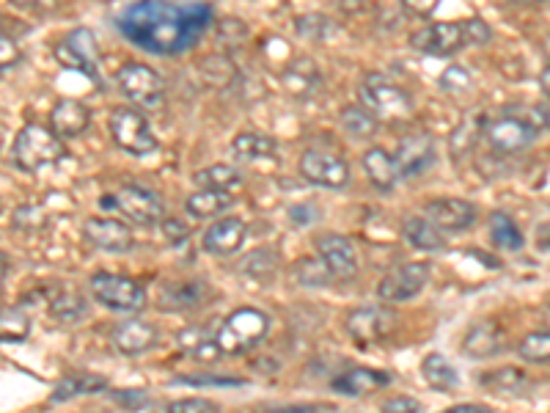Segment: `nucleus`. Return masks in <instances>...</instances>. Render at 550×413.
Listing matches in <instances>:
<instances>
[{
  "label": "nucleus",
  "instance_id": "nucleus-10",
  "mask_svg": "<svg viewBox=\"0 0 550 413\" xmlns=\"http://www.w3.org/2000/svg\"><path fill=\"white\" fill-rule=\"evenodd\" d=\"M53 56L64 69L83 72L86 78L97 80L99 83L97 36L91 34L88 28H75V31H69L61 42H55Z\"/></svg>",
  "mask_w": 550,
  "mask_h": 413
},
{
  "label": "nucleus",
  "instance_id": "nucleus-60",
  "mask_svg": "<svg viewBox=\"0 0 550 413\" xmlns=\"http://www.w3.org/2000/svg\"><path fill=\"white\" fill-rule=\"evenodd\" d=\"M548 312H550V298H548Z\"/></svg>",
  "mask_w": 550,
  "mask_h": 413
},
{
  "label": "nucleus",
  "instance_id": "nucleus-21",
  "mask_svg": "<svg viewBox=\"0 0 550 413\" xmlns=\"http://www.w3.org/2000/svg\"><path fill=\"white\" fill-rule=\"evenodd\" d=\"M245 235H248V224L242 218L231 215V218H220V221L209 226L204 237H201V246L207 254H215V257H231L242 248Z\"/></svg>",
  "mask_w": 550,
  "mask_h": 413
},
{
  "label": "nucleus",
  "instance_id": "nucleus-28",
  "mask_svg": "<svg viewBox=\"0 0 550 413\" xmlns=\"http://www.w3.org/2000/svg\"><path fill=\"white\" fill-rule=\"evenodd\" d=\"M193 182L198 185V190H215V193L234 196V190H240L245 185V177H242L240 168L231 166V163H215V166L196 171Z\"/></svg>",
  "mask_w": 550,
  "mask_h": 413
},
{
  "label": "nucleus",
  "instance_id": "nucleus-49",
  "mask_svg": "<svg viewBox=\"0 0 550 413\" xmlns=\"http://www.w3.org/2000/svg\"><path fill=\"white\" fill-rule=\"evenodd\" d=\"M113 397H116V402H119L121 408H130V411H141V408L149 405V394L141 389H121L116 391Z\"/></svg>",
  "mask_w": 550,
  "mask_h": 413
},
{
  "label": "nucleus",
  "instance_id": "nucleus-38",
  "mask_svg": "<svg viewBox=\"0 0 550 413\" xmlns=\"http://www.w3.org/2000/svg\"><path fill=\"white\" fill-rule=\"evenodd\" d=\"M517 356L528 364H550V331H531L517 342Z\"/></svg>",
  "mask_w": 550,
  "mask_h": 413
},
{
  "label": "nucleus",
  "instance_id": "nucleus-43",
  "mask_svg": "<svg viewBox=\"0 0 550 413\" xmlns=\"http://www.w3.org/2000/svg\"><path fill=\"white\" fill-rule=\"evenodd\" d=\"M440 89L449 91V94H465V91H471L473 86V75L460 64H451V67L443 69V75L438 78Z\"/></svg>",
  "mask_w": 550,
  "mask_h": 413
},
{
  "label": "nucleus",
  "instance_id": "nucleus-42",
  "mask_svg": "<svg viewBox=\"0 0 550 413\" xmlns=\"http://www.w3.org/2000/svg\"><path fill=\"white\" fill-rule=\"evenodd\" d=\"M295 31L303 36V39H308V42H322V39L333 31V23H330L325 14L311 12L303 14V17H297Z\"/></svg>",
  "mask_w": 550,
  "mask_h": 413
},
{
  "label": "nucleus",
  "instance_id": "nucleus-51",
  "mask_svg": "<svg viewBox=\"0 0 550 413\" xmlns=\"http://www.w3.org/2000/svg\"><path fill=\"white\" fill-rule=\"evenodd\" d=\"M421 402L416 397H391L383 402V413H421Z\"/></svg>",
  "mask_w": 550,
  "mask_h": 413
},
{
  "label": "nucleus",
  "instance_id": "nucleus-16",
  "mask_svg": "<svg viewBox=\"0 0 550 413\" xmlns=\"http://www.w3.org/2000/svg\"><path fill=\"white\" fill-rule=\"evenodd\" d=\"M410 45L418 53L435 58H446L460 53L465 47V34H462V23H432L421 28L410 36Z\"/></svg>",
  "mask_w": 550,
  "mask_h": 413
},
{
  "label": "nucleus",
  "instance_id": "nucleus-5",
  "mask_svg": "<svg viewBox=\"0 0 550 413\" xmlns=\"http://www.w3.org/2000/svg\"><path fill=\"white\" fill-rule=\"evenodd\" d=\"M108 130L113 144L127 155L143 157L152 155L157 149V135H154L152 124L138 108H113L108 116Z\"/></svg>",
  "mask_w": 550,
  "mask_h": 413
},
{
  "label": "nucleus",
  "instance_id": "nucleus-30",
  "mask_svg": "<svg viewBox=\"0 0 550 413\" xmlns=\"http://www.w3.org/2000/svg\"><path fill=\"white\" fill-rule=\"evenodd\" d=\"M99 391H108V378L105 375H91V372H83V375H66L55 383L50 400L53 402H69L75 397H83V394H99Z\"/></svg>",
  "mask_w": 550,
  "mask_h": 413
},
{
  "label": "nucleus",
  "instance_id": "nucleus-53",
  "mask_svg": "<svg viewBox=\"0 0 550 413\" xmlns=\"http://www.w3.org/2000/svg\"><path fill=\"white\" fill-rule=\"evenodd\" d=\"M440 413H495L490 405H473V402H462V405H451Z\"/></svg>",
  "mask_w": 550,
  "mask_h": 413
},
{
  "label": "nucleus",
  "instance_id": "nucleus-58",
  "mask_svg": "<svg viewBox=\"0 0 550 413\" xmlns=\"http://www.w3.org/2000/svg\"><path fill=\"white\" fill-rule=\"evenodd\" d=\"M319 413H341V411H336V408H330V405H322V408H319Z\"/></svg>",
  "mask_w": 550,
  "mask_h": 413
},
{
  "label": "nucleus",
  "instance_id": "nucleus-54",
  "mask_svg": "<svg viewBox=\"0 0 550 413\" xmlns=\"http://www.w3.org/2000/svg\"><path fill=\"white\" fill-rule=\"evenodd\" d=\"M163 229H165V235L171 237L174 243H179V240H187V232L182 229V226H179V221H165Z\"/></svg>",
  "mask_w": 550,
  "mask_h": 413
},
{
  "label": "nucleus",
  "instance_id": "nucleus-17",
  "mask_svg": "<svg viewBox=\"0 0 550 413\" xmlns=\"http://www.w3.org/2000/svg\"><path fill=\"white\" fill-rule=\"evenodd\" d=\"M314 248H317V257L325 262V268L330 270L333 279L347 281L358 273V254H355L350 237L325 232V235L317 237Z\"/></svg>",
  "mask_w": 550,
  "mask_h": 413
},
{
  "label": "nucleus",
  "instance_id": "nucleus-46",
  "mask_svg": "<svg viewBox=\"0 0 550 413\" xmlns=\"http://www.w3.org/2000/svg\"><path fill=\"white\" fill-rule=\"evenodd\" d=\"M163 413H220V408L215 402L209 400H174L168 402L163 408Z\"/></svg>",
  "mask_w": 550,
  "mask_h": 413
},
{
  "label": "nucleus",
  "instance_id": "nucleus-36",
  "mask_svg": "<svg viewBox=\"0 0 550 413\" xmlns=\"http://www.w3.org/2000/svg\"><path fill=\"white\" fill-rule=\"evenodd\" d=\"M201 295H204L201 281H179V284H171L168 290H163V306L182 312L187 306H196L201 301Z\"/></svg>",
  "mask_w": 550,
  "mask_h": 413
},
{
  "label": "nucleus",
  "instance_id": "nucleus-40",
  "mask_svg": "<svg viewBox=\"0 0 550 413\" xmlns=\"http://www.w3.org/2000/svg\"><path fill=\"white\" fill-rule=\"evenodd\" d=\"M482 383L495 391H520L528 386V375L517 367H501L482 375Z\"/></svg>",
  "mask_w": 550,
  "mask_h": 413
},
{
  "label": "nucleus",
  "instance_id": "nucleus-24",
  "mask_svg": "<svg viewBox=\"0 0 550 413\" xmlns=\"http://www.w3.org/2000/svg\"><path fill=\"white\" fill-rule=\"evenodd\" d=\"M361 166L363 171H366V179H369L380 193H391V190L396 188V182H399V171H396L394 155H391V152H385L383 146H372V149H366L361 157Z\"/></svg>",
  "mask_w": 550,
  "mask_h": 413
},
{
  "label": "nucleus",
  "instance_id": "nucleus-8",
  "mask_svg": "<svg viewBox=\"0 0 550 413\" xmlns=\"http://www.w3.org/2000/svg\"><path fill=\"white\" fill-rule=\"evenodd\" d=\"M482 135L487 138L490 149L498 152V155H520L539 138L537 130L523 122L509 105L501 108L495 116H490V119H484Z\"/></svg>",
  "mask_w": 550,
  "mask_h": 413
},
{
  "label": "nucleus",
  "instance_id": "nucleus-48",
  "mask_svg": "<svg viewBox=\"0 0 550 413\" xmlns=\"http://www.w3.org/2000/svg\"><path fill=\"white\" fill-rule=\"evenodd\" d=\"M20 61H22V50L17 47V42H14L11 36L0 34V72H3V69L17 67Z\"/></svg>",
  "mask_w": 550,
  "mask_h": 413
},
{
  "label": "nucleus",
  "instance_id": "nucleus-56",
  "mask_svg": "<svg viewBox=\"0 0 550 413\" xmlns=\"http://www.w3.org/2000/svg\"><path fill=\"white\" fill-rule=\"evenodd\" d=\"M539 89L545 91V97L550 100V64L542 69V75H539Z\"/></svg>",
  "mask_w": 550,
  "mask_h": 413
},
{
  "label": "nucleus",
  "instance_id": "nucleus-4",
  "mask_svg": "<svg viewBox=\"0 0 550 413\" xmlns=\"http://www.w3.org/2000/svg\"><path fill=\"white\" fill-rule=\"evenodd\" d=\"M14 166L22 171H42L47 166H55L66 157V146L50 127L42 124H25L17 138H14Z\"/></svg>",
  "mask_w": 550,
  "mask_h": 413
},
{
  "label": "nucleus",
  "instance_id": "nucleus-14",
  "mask_svg": "<svg viewBox=\"0 0 550 413\" xmlns=\"http://www.w3.org/2000/svg\"><path fill=\"white\" fill-rule=\"evenodd\" d=\"M421 215L432 226H438L443 235H460L476 224L479 210L465 199H432L421 207Z\"/></svg>",
  "mask_w": 550,
  "mask_h": 413
},
{
  "label": "nucleus",
  "instance_id": "nucleus-7",
  "mask_svg": "<svg viewBox=\"0 0 550 413\" xmlns=\"http://www.w3.org/2000/svg\"><path fill=\"white\" fill-rule=\"evenodd\" d=\"M88 290L94 295L99 306H105L110 312L135 314L146 306V290L141 281L119 273H94L88 281Z\"/></svg>",
  "mask_w": 550,
  "mask_h": 413
},
{
  "label": "nucleus",
  "instance_id": "nucleus-41",
  "mask_svg": "<svg viewBox=\"0 0 550 413\" xmlns=\"http://www.w3.org/2000/svg\"><path fill=\"white\" fill-rule=\"evenodd\" d=\"M201 75L207 80L209 86L215 89H226L231 80H234V64H231L226 56H209L204 64H201Z\"/></svg>",
  "mask_w": 550,
  "mask_h": 413
},
{
  "label": "nucleus",
  "instance_id": "nucleus-12",
  "mask_svg": "<svg viewBox=\"0 0 550 413\" xmlns=\"http://www.w3.org/2000/svg\"><path fill=\"white\" fill-rule=\"evenodd\" d=\"M116 207H119L121 215H127L130 221L141 226H154L163 224L165 218V207L163 199L154 193V190L143 188V185H135V182H127L116 190Z\"/></svg>",
  "mask_w": 550,
  "mask_h": 413
},
{
  "label": "nucleus",
  "instance_id": "nucleus-55",
  "mask_svg": "<svg viewBox=\"0 0 550 413\" xmlns=\"http://www.w3.org/2000/svg\"><path fill=\"white\" fill-rule=\"evenodd\" d=\"M537 248H542V251H550V221L537 229Z\"/></svg>",
  "mask_w": 550,
  "mask_h": 413
},
{
  "label": "nucleus",
  "instance_id": "nucleus-33",
  "mask_svg": "<svg viewBox=\"0 0 550 413\" xmlns=\"http://www.w3.org/2000/svg\"><path fill=\"white\" fill-rule=\"evenodd\" d=\"M339 124L341 130L350 135V138H355V141H369L380 130V119H374L363 105H347L339 113Z\"/></svg>",
  "mask_w": 550,
  "mask_h": 413
},
{
  "label": "nucleus",
  "instance_id": "nucleus-18",
  "mask_svg": "<svg viewBox=\"0 0 550 413\" xmlns=\"http://www.w3.org/2000/svg\"><path fill=\"white\" fill-rule=\"evenodd\" d=\"M83 237L99 251L108 254H127L135 246L130 226L121 224L116 218H102V215H91L83 221Z\"/></svg>",
  "mask_w": 550,
  "mask_h": 413
},
{
  "label": "nucleus",
  "instance_id": "nucleus-23",
  "mask_svg": "<svg viewBox=\"0 0 550 413\" xmlns=\"http://www.w3.org/2000/svg\"><path fill=\"white\" fill-rule=\"evenodd\" d=\"M391 383V375L383 372V369L372 367H352L347 372H341L339 378L333 380L330 386L339 394H347V397H366V394H374V391L385 389Z\"/></svg>",
  "mask_w": 550,
  "mask_h": 413
},
{
  "label": "nucleus",
  "instance_id": "nucleus-44",
  "mask_svg": "<svg viewBox=\"0 0 550 413\" xmlns=\"http://www.w3.org/2000/svg\"><path fill=\"white\" fill-rule=\"evenodd\" d=\"M509 108H512L523 122L531 124L539 135H542V130H548L550 127V113L545 111V108H539V105H509Z\"/></svg>",
  "mask_w": 550,
  "mask_h": 413
},
{
  "label": "nucleus",
  "instance_id": "nucleus-57",
  "mask_svg": "<svg viewBox=\"0 0 550 413\" xmlns=\"http://www.w3.org/2000/svg\"><path fill=\"white\" fill-rule=\"evenodd\" d=\"M6 276H9V257H6V254L0 251V287H3Z\"/></svg>",
  "mask_w": 550,
  "mask_h": 413
},
{
  "label": "nucleus",
  "instance_id": "nucleus-20",
  "mask_svg": "<svg viewBox=\"0 0 550 413\" xmlns=\"http://www.w3.org/2000/svg\"><path fill=\"white\" fill-rule=\"evenodd\" d=\"M281 86L289 97L297 100H311L319 89H322V72L314 58L297 56L281 72Z\"/></svg>",
  "mask_w": 550,
  "mask_h": 413
},
{
  "label": "nucleus",
  "instance_id": "nucleus-19",
  "mask_svg": "<svg viewBox=\"0 0 550 413\" xmlns=\"http://www.w3.org/2000/svg\"><path fill=\"white\" fill-rule=\"evenodd\" d=\"M110 342H113L116 353H121V356H143V353H149L160 342V331L149 320L130 317V320H124V323L113 328Z\"/></svg>",
  "mask_w": 550,
  "mask_h": 413
},
{
  "label": "nucleus",
  "instance_id": "nucleus-35",
  "mask_svg": "<svg viewBox=\"0 0 550 413\" xmlns=\"http://www.w3.org/2000/svg\"><path fill=\"white\" fill-rule=\"evenodd\" d=\"M484 133V119H465L460 122V127L451 133L449 138V149L451 155L457 157H468L479 144V135Z\"/></svg>",
  "mask_w": 550,
  "mask_h": 413
},
{
  "label": "nucleus",
  "instance_id": "nucleus-1",
  "mask_svg": "<svg viewBox=\"0 0 550 413\" xmlns=\"http://www.w3.org/2000/svg\"><path fill=\"white\" fill-rule=\"evenodd\" d=\"M215 12L207 3H132L119 17L121 34L154 56H179L207 34Z\"/></svg>",
  "mask_w": 550,
  "mask_h": 413
},
{
  "label": "nucleus",
  "instance_id": "nucleus-34",
  "mask_svg": "<svg viewBox=\"0 0 550 413\" xmlns=\"http://www.w3.org/2000/svg\"><path fill=\"white\" fill-rule=\"evenodd\" d=\"M490 240L495 248H504V251H520L523 248V232L515 224V218L506 213L490 215Z\"/></svg>",
  "mask_w": 550,
  "mask_h": 413
},
{
  "label": "nucleus",
  "instance_id": "nucleus-52",
  "mask_svg": "<svg viewBox=\"0 0 550 413\" xmlns=\"http://www.w3.org/2000/svg\"><path fill=\"white\" fill-rule=\"evenodd\" d=\"M204 339H209L207 328H201V325H193V328H185L182 334H179V347L187 350V353H193Z\"/></svg>",
  "mask_w": 550,
  "mask_h": 413
},
{
  "label": "nucleus",
  "instance_id": "nucleus-2",
  "mask_svg": "<svg viewBox=\"0 0 550 413\" xmlns=\"http://www.w3.org/2000/svg\"><path fill=\"white\" fill-rule=\"evenodd\" d=\"M358 105L372 113L374 119H407L413 113V97L405 86L380 72H366L358 86Z\"/></svg>",
  "mask_w": 550,
  "mask_h": 413
},
{
  "label": "nucleus",
  "instance_id": "nucleus-25",
  "mask_svg": "<svg viewBox=\"0 0 550 413\" xmlns=\"http://www.w3.org/2000/svg\"><path fill=\"white\" fill-rule=\"evenodd\" d=\"M231 155L240 163H259V160H275L278 157V141L273 135L259 130H245L231 141Z\"/></svg>",
  "mask_w": 550,
  "mask_h": 413
},
{
  "label": "nucleus",
  "instance_id": "nucleus-3",
  "mask_svg": "<svg viewBox=\"0 0 550 413\" xmlns=\"http://www.w3.org/2000/svg\"><path fill=\"white\" fill-rule=\"evenodd\" d=\"M267 334H270V317L256 306H242L220 323L215 339H218L223 356L231 358L251 353L253 347L262 345Z\"/></svg>",
  "mask_w": 550,
  "mask_h": 413
},
{
  "label": "nucleus",
  "instance_id": "nucleus-50",
  "mask_svg": "<svg viewBox=\"0 0 550 413\" xmlns=\"http://www.w3.org/2000/svg\"><path fill=\"white\" fill-rule=\"evenodd\" d=\"M190 356L196 358V361H201V364H215V361H220V358H226L223 356V350H220L218 345V339L215 336H209V339H204L201 345L190 353Z\"/></svg>",
  "mask_w": 550,
  "mask_h": 413
},
{
  "label": "nucleus",
  "instance_id": "nucleus-13",
  "mask_svg": "<svg viewBox=\"0 0 550 413\" xmlns=\"http://www.w3.org/2000/svg\"><path fill=\"white\" fill-rule=\"evenodd\" d=\"M396 328V314L388 306H358L347 314L344 331L358 342V345H372L380 342Z\"/></svg>",
  "mask_w": 550,
  "mask_h": 413
},
{
  "label": "nucleus",
  "instance_id": "nucleus-29",
  "mask_svg": "<svg viewBox=\"0 0 550 413\" xmlns=\"http://www.w3.org/2000/svg\"><path fill=\"white\" fill-rule=\"evenodd\" d=\"M402 235L416 251H427V254H438L446 248V235L438 226H432L424 215H407L402 224Z\"/></svg>",
  "mask_w": 550,
  "mask_h": 413
},
{
  "label": "nucleus",
  "instance_id": "nucleus-9",
  "mask_svg": "<svg viewBox=\"0 0 550 413\" xmlns=\"http://www.w3.org/2000/svg\"><path fill=\"white\" fill-rule=\"evenodd\" d=\"M300 177L325 190H344L350 185V163L330 149H306L300 157Z\"/></svg>",
  "mask_w": 550,
  "mask_h": 413
},
{
  "label": "nucleus",
  "instance_id": "nucleus-26",
  "mask_svg": "<svg viewBox=\"0 0 550 413\" xmlns=\"http://www.w3.org/2000/svg\"><path fill=\"white\" fill-rule=\"evenodd\" d=\"M501 347H504V334L493 323H487V320L471 325V331L462 339V353L473 358V361L493 358L495 353H501Z\"/></svg>",
  "mask_w": 550,
  "mask_h": 413
},
{
  "label": "nucleus",
  "instance_id": "nucleus-27",
  "mask_svg": "<svg viewBox=\"0 0 550 413\" xmlns=\"http://www.w3.org/2000/svg\"><path fill=\"white\" fill-rule=\"evenodd\" d=\"M47 312L53 317L55 323H80V320H86L88 314V303L86 298L80 295L72 287H58V290L50 292V298H47Z\"/></svg>",
  "mask_w": 550,
  "mask_h": 413
},
{
  "label": "nucleus",
  "instance_id": "nucleus-11",
  "mask_svg": "<svg viewBox=\"0 0 550 413\" xmlns=\"http://www.w3.org/2000/svg\"><path fill=\"white\" fill-rule=\"evenodd\" d=\"M429 262H402L385 273L377 284V295L383 303H402L416 298L427 287Z\"/></svg>",
  "mask_w": 550,
  "mask_h": 413
},
{
  "label": "nucleus",
  "instance_id": "nucleus-39",
  "mask_svg": "<svg viewBox=\"0 0 550 413\" xmlns=\"http://www.w3.org/2000/svg\"><path fill=\"white\" fill-rule=\"evenodd\" d=\"M295 279L303 284V287H311V290H317V287H328L330 281H336L330 276V270L325 268V262L314 254V257H303L295 265Z\"/></svg>",
  "mask_w": 550,
  "mask_h": 413
},
{
  "label": "nucleus",
  "instance_id": "nucleus-22",
  "mask_svg": "<svg viewBox=\"0 0 550 413\" xmlns=\"http://www.w3.org/2000/svg\"><path fill=\"white\" fill-rule=\"evenodd\" d=\"M91 124V111L83 102L77 100H58L50 111V130H53L61 141L66 138H80Z\"/></svg>",
  "mask_w": 550,
  "mask_h": 413
},
{
  "label": "nucleus",
  "instance_id": "nucleus-59",
  "mask_svg": "<svg viewBox=\"0 0 550 413\" xmlns=\"http://www.w3.org/2000/svg\"><path fill=\"white\" fill-rule=\"evenodd\" d=\"M545 53H548V58H550V39H548V42H545Z\"/></svg>",
  "mask_w": 550,
  "mask_h": 413
},
{
  "label": "nucleus",
  "instance_id": "nucleus-31",
  "mask_svg": "<svg viewBox=\"0 0 550 413\" xmlns=\"http://www.w3.org/2000/svg\"><path fill=\"white\" fill-rule=\"evenodd\" d=\"M421 375L427 380V386H432L435 391H454L460 386V372H457V367L446 356H440V353H429L421 361Z\"/></svg>",
  "mask_w": 550,
  "mask_h": 413
},
{
  "label": "nucleus",
  "instance_id": "nucleus-6",
  "mask_svg": "<svg viewBox=\"0 0 550 413\" xmlns=\"http://www.w3.org/2000/svg\"><path fill=\"white\" fill-rule=\"evenodd\" d=\"M121 97L132 102L138 111H157L165 100V83L160 72L141 61H130L116 75Z\"/></svg>",
  "mask_w": 550,
  "mask_h": 413
},
{
  "label": "nucleus",
  "instance_id": "nucleus-15",
  "mask_svg": "<svg viewBox=\"0 0 550 413\" xmlns=\"http://www.w3.org/2000/svg\"><path fill=\"white\" fill-rule=\"evenodd\" d=\"M435 160H438V149H435V141H432V135L429 133H413L407 135L399 141L396 146V171H399V177L413 179L418 174H424L427 168L435 166Z\"/></svg>",
  "mask_w": 550,
  "mask_h": 413
},
{
  "label": "nucleus",
  "instance_id": "nucleus-45",
  "mask_svg": "<svg viewBox=\"0 0 550 413\" xmlns=\"http://www.w3.org/2000/svg\"><path fill=\"white\" fill-rule=\"evenodd\" d=\"M462 34H465V45H487L490 39H493V31H490V25L479 20V17H473V20H465L462 23Z\"/></svg>",
  "mask_w": 550,
  "mask_h": 413
},
{
  "label": "nucleus",
  "instance_id": "nucleus-32",
  "mask_svg": "<svg viewBox=\"0 0 550 413\" xmlns=\"http://www.w3.org/2000/svg\"><path fill=\"white\" fill-rule=\"evenodd\" d=\"M231 204H234V196L229 193H215V190H196V193H190L185 199V210L187 215H193V218H218L229 210Z\"/></svg>",
  "mask_w": 550,
  "mask_h": 413
},
{
  "label": "nucleus",
  "instance_id": "nucleus-47",
  "mask_svg": "<svg viewBox=\"0 0 550 413\" xmlns=\"http://www.w3.org/2000/svg\"><path fill=\"white\" fill-rule=\"evenodd\" d=\"M176 383H185V386H242L240 378H229V375H182Z\"/></svg>",
  "mask_w": 550,
  "mask_h": 413
},
{
  "label": "nucleus",
  "instance_id": "nucleus-37",
  "mask_svg": "<svg viewBox=\"0 0 550 413\" xmlns=\"http://www.w3.org/2000/svg\"><path fill=\"white\" fill-rule=\"evenodd\" d=\"M31 331V314L14 306L0 312V342H22Z\"/></svg>",
  "mask_w": 550,
  "mask_h": 413
}]
</instances>
